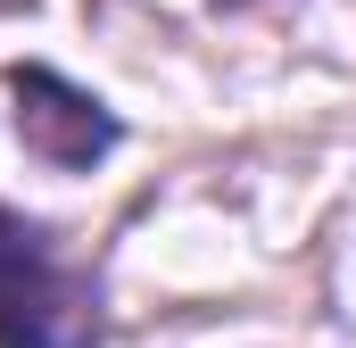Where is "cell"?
I'll return each mask as SVG.
<instances>
[{"label": "cell", "instance_id": "cell-1", "mask_svg": "<svg viewBox=\"0 0 356 348\" xmlns=\"http://www.w3.org/2000/svg\"><path fill=\"white\" fill-rule=\"evenodd\" d=\"M0 348H99V299L75 282L50 232L0 207Z\"/></svg>", "mask_w": 356, "mask_h": 348}, {"label": "cell", "instance_id": "cell-2", "mask_svg": "<svg viewBox=\"0 0 356 348\" xmlns=\"http://www.w3.org/2000/svg\"><path fill=\"white\" fill-rule=\"evenodd\" d=\"M8 100H17V141L42 166L83 174L116 150V116L91 91H75L67 75H50V67H8Z\"/></svg>", "mask_w": 356, "mask_h": 348}]
</instances>
